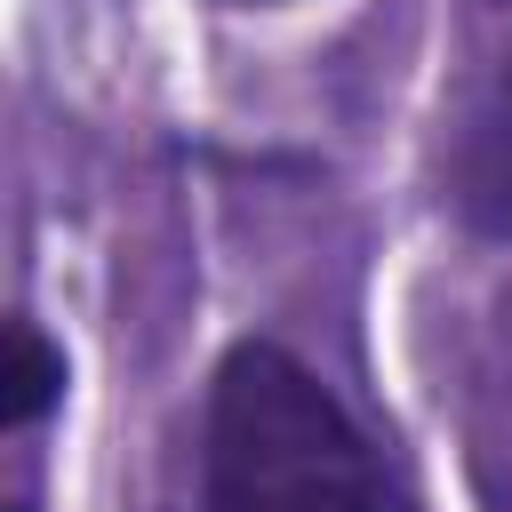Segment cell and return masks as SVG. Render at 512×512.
<instances>
[{"label":"cell","instance_id":"6da1fadb","mask_svg":"<svg viewBox=\"0 0 512 512\" xmlns=\"http://www.w3.org/2000/svg\"><path fill=\"white\" fill-rule=\"evenodd\" d=\"M208 512H408L352 408L280 344H240L208 392Z\"/></svg>","mask_w":512,"mask_h":512},{"label":"cell","instance_id":"7a4b0ae2","mask_svg":"<svg viewBox=\"0 0 512 512\" xmlns=\"http://www.w3.org/2000/svg\"><path fill=\"white\" fill-rule=\"evenodd\" d=\"M456 208L480 232L512 240V56L488 72V88L464 112V136H456Z\"/></svg>","mask_w":512,"mask_h":512},{"label":"cell","instance_id":"3957f363","mask_svg":"<svg viewBox=\"0 0 512 512\" xmlns=\"http://www.w3.org/2000/svg\"><path fill=\"white\" fill-rule=\"evenodd\" d=\"M64 384V360L32 336V328H16V368H8V416L16 424H32L40 408H48V392Z\"/></svg>","mask_w":512,"mask_h":512}]
</instances>
